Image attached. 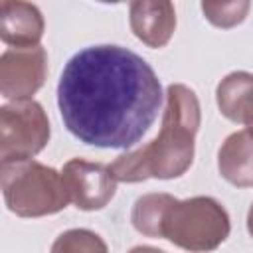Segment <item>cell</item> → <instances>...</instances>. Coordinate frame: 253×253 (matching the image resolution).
<instances>
[{"label": "cell", "instance_id": "obj_13", "mask_svg": "<svg viewBox=\"0 0 253 253\" xmlns=\"http://www.w3.org/2000/svg\"><path fill=\"white\" fill-rule=\"evenodd\" d=\"M49 253H109L101 235L91 229H67L55 237Z\"/></svg>", "mask_w": 253, "mask_h": 253}, {"label": "cell", "instance_id": "obj_11", "mask_svg": "<svg viewBox=\"0 0 253 253\" xmlns=\"http://www.w3.org/2000/svg\"><path fill=\"white\" fill-rule=\"evenodd\" d=\"M251 91H253V73L233 71L225 75L215 89V99L221 115L231 123H241V107Z\"/></svg>", "mask_w": 253, "mask_h": 253}, {"label": "cell", "instance_id": "obj_8", "mask_svg": "<svg viewBox=\"0 0 253 253\" xmlns=\"http://www.w3.org/2000/svg\"><path fill=\"white\" fill-rule=\"evenodd\" d=\"M132 34L148 47H164L176 30V10L168 0H136L128 6Z\"/></svg>", "mask_w": 253, "mask_h": 253}, {"label": "cell", "instance_id": "obj_1", "mask_svg": "<svg viewBox=\"0 0 253 253\" xmlns=\"http://www.w3.org/2000/svg\"><path fill=\"white\" fill-rule=\"evenodd\" d=\"M57 107L65 128L83 144L125 150L156 121L162 87L138 53L113 43L89 45L65 63Z\"/></svg>", "mask_w": 253, "mask_h": 253}, {"label": "cell", "instance_id": "obj_7", "mask_svg": "<svg viewBox=\"0 0 253 253\" xmlns=\"http://www.w3.org/2000/svg\"><path fill=\"white\" fill-rule=\"evenodd\" d=\"M47 77V53L42 45L12 47L0 57V93L10 101H24L38 93Z\"/></svg>", "mask_w": 253, "mask_h": 253}, {"label": "cell", "instance_id": "obj_6", "mask_svg": "<svg viewBox=\"0 0 253 253\" xmlns=\"http://www.w3.org/2000/svg\"><path fill=\"white\" fill-rule=\"evenodd\" d=\"M61 178L69 202L83 211L103 210L117 192V180L113 178L109 166L101 162L71 158L63 164Z\"/></svg>", "mask_w": 253, "mask_h": 253}, {"label": "cell", "instance_id": "obj_4", "mask_svg": "<svg viewBox=\"0 0 253 253\" xmlns=\"http://www.w3.org/2000/svg\"><path fill=\"white\" fill-rule=\"evenodd\" d=\"M225 208L210 196L172 200L160 221V237L190 253H210L229 235Z\"/></svg>", "mask_w": 253, "mask_h": 253}, {"label": "cell", "instance_id": "obj_16", "mask_svg": "<svg viewBox=\"0 0 253 253\" xmlns=\"http://www.w3.org/2000/svg\"><path fill=\"white\" fill-rule=\"evenodd\" d=\"M128 253H166V251L156 249V247H150V245H136V247H132Z\"/></svg>", "mask_w": 253, "mask_h": 253}, {"label": "cell", "instance_id": "obj_3", "mask_svg": "<svg viewBox=\"0 0 253 253\" xmlns=\"http://www.w3.org/2000/svg\"><path fill=\"white\" fill-rule=\"evenodd\" d=\"M0 184L8 210L20 217L53 215L69 204L61 172L32 158L2 162Z\"/></svg>", "mask_w": 253, "mask_h": 253}, {"label": "cell", "instance_id": "obj_17", "mask_svg": "<svg viewBox=\"0 0 253 253\" xmlns=\"http://www.w3.org/2000/svg\"><path fill=\"white\" fill-rule=\"evenodd\" d=\"M247 231H249V235L253 237V204H251V208H249V211H247Z\"/></svg>", "mask_w": 253, "mask_h": 253}, {"label": "cell", "instance_id": "obj_2", "mask_svg": "<svg viewBox=\"0 0 253 253\" xmlns=\"http://www.w3.org/2000/svg\"><path fill=\"white\" fill-rule=\"evenodd\" d=\"M200 121L202 111L198 95L188 85L172 83L166 91L160 134L146 146L121 154L111 162L109 170L113 178L126 184H136L148 178H180L194 162Z\"/></svg>", "mask_w": 253, "mask_h": 253}, {"label": "cell", "instance_id": "obj_12", "mask_svg": "<svg viewBox=\"0 0 253 253\" xmlns=\"http://www.w3.org/2000/svg\"><path fill=\"white\" fill-rule=\"evenodd\" d=\"M174 196L170 194H146L132 206L130 221L134 229L146 237H160V221Z\"/></svg>", "mask_w": 253, "mask_h": 253}, {"label": "cell", "instance_id": "obj_15", "mask_svg": "<svg viewBox=\"0 0 253 253\" xmlns=\"http://www.w3.org/2000/svg\"><path fill=\"white\" fill-rule=\"evenodd\" d=\"M239 125H245L249 132H253V91L247 95L243 107H241V123Z\"/></svg>", "mask_w": 253, "mask_h": 253}, {"label": "cell", "instance_id": "obj_9", "mask_svg": "<svg viewBox=\"0 0 253 253\" xmlns=\"http://www.w3.org/2000/svg\"><path fill=\"white\" fill-rule=\"evenodd\" d=\"M43 16L36 4L22 0L0 2V38L12 47H36L43 38Z\"/></svg>", "mask_w": 253, "mask_h": 253}, {"label": "cell", "instance_id": "obj_5", "mask_svg": "<svg viewBox=\"0 0 253 253\" xmlns=\"http://www.w3.org/2000/svg\"><path fill=\"white\" fill-rule=\"evenodd\" d=\"M49 121L34 99L12 101L0 109V158L2 162L30 160L49 142Z\"/></svg>", "mask_w": 253, "mask_h": 253}, {"label": "cell", "instance_id": "obj_10", "mask_svg": "<svg viewBox=\"0 0 253 253\" xmlns=\"http://www.w3.org/2000/svg\"><path fill=\"white\" fill-rule=\"evenodd\" d=\"M217 170L231 186H253V132L235 130L223 140L217 152Z\"/></svg>", "mask_w": 253, "mask_h": 253}, {"label": "cell", "instance_id": "obj_14", "mask_svg": "<svg viewBox=\"0 0 253 253\" xmlns=\"http://www.w3.org/2000/svg\"><path fill=\"white\" fill-rule=\"evenodd\" d=\"M251 4L247 0H233V2H202V12L206 16V20L210 24H213L215 28H235L239 26L247 12H249Z\"/></svg>", "mask_w": 253, "mask_h": 253}]
</instances>
